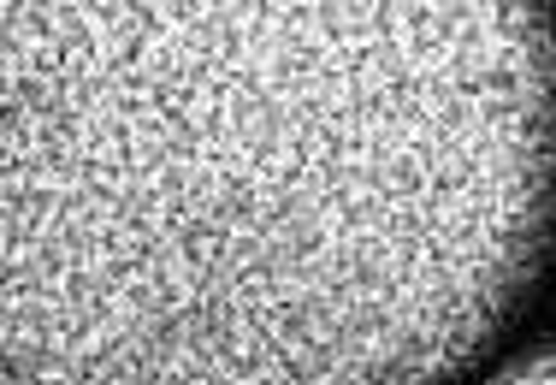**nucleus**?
I'll return each mask as SVG.
<instances>
[{
	"instance_id": "f257e3e1",
	"label": "nucleus",
	"mask_w": 556,
	"mask_h": 385,
	"mask_svg": "<svg viewBox=\"0 0 556 385\" xmlns=\"http://www.w3.org/2000/svg\"><path fill=\"white\" fill-rule=\"evenodd\" d=\"M556 244V0H0V385H450Z\"/></svg>"
},
{
	"instance_id": "f03ea898",
	"label": "nucleus",
	"mask_w": 556,
	"mask_h": 385,
	"mask_svg": "<svg viewBox=\"0 0 556 385\" xmlns=\"http://www.w3.org/2000/svg\"><path fill=\"white\" fill-rule=\"evenodd\" d=\"M492 385H556V344H545V350H527L521 362H509Z\"/></svg>"
}]
</instances>
